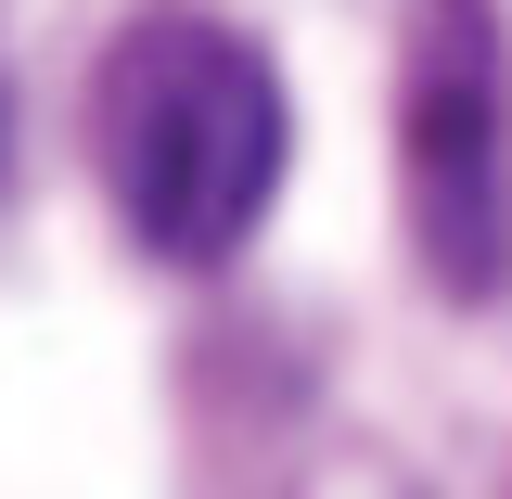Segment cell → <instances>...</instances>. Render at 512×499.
I'll use <instances>...</instances> for the list:
<instances>
[{
    "mask_svg": "<svg viewBox=\"0 0 512 499\" xmlns=\"http://www.w3.org/2000/svg\"><path fill=\"white\" fill-rule=\"evenodd\" d=\"M397 205L436 295L487 308L512 282V64L487 0H423L397 52Z\"/></svg>",
    "mask_w": 512,
    "mask_h": 499,
    "instance_id": "obj_2",
    "label": "cell"
},
{
    "mask_svg": "<svg viewBox=\"0 0 512 499\" xmlns=\"http://www.w3.org/2000/svg\"><path fill=\"white\" fill-rule=\"evenodd\" d=\"M90 128H103V180H116V218L167 269H218V256L256 244L269 192H282V77L244 26L218 13H141L103 77H90Z\"/></svg>",
    "mask_w": 512,
    "mask_h": 499,
    "instance_id": "obj_1",
    "label": "cell"
},
{
    "mask_svg": "<svg viewBox=\"0 0 512 499\" xmlns=\"http://www.w3.org/2000/svg\"><path fill=\"white\" fill-rule=\"evenodd\" d=\"M0 167H13V90H0Z\"/></svg>",
    "mask_w": 512,
    "mask_h": 499,
    "instance_id": "obj_3",
    "label": "cell"
}]
</instances>
